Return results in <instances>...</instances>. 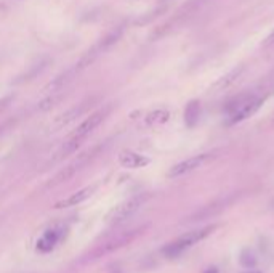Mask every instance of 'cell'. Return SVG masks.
<instances>
[{
    "instance_id": "6da1fadb",
    "label": "cell",
    "mask_w": 274,
    "mask_h": 273,
    "mask_svg": "<svg viewBox=\"0 0 274 273\" xmlns=\"http://www.w3.org/2000/svg\"><path fill=\"white\" fill-rule=\"evenodd\" d=\"M217 228H218V225H205V227H199V228H194L191 231L183 233L181 236L175 238L173 241L164 246L162 254L167 259H175V257L181 256L185 251H188L189 248H192L194 244H198L202 240H205L208 235H212Z\"/></svg>"
},
{
    "instance_id": "7a4b0ae2",
    "label": "cell",
    "mask_w": 274,
    "mask_h": 273,
    "mask_svg": "<svg viewBox=\"0 0 274 273\" xmlns=\"http://www.w3.org/2000/svg\"><path fill=\"white\" fill-rule=\"evenodd\" d=\"M263 100L257 98L253 95H239L234 101H229L226 106V113L229 114L228 124H238L247 118L255 114L260 106H262Z\"/></svg>"
},
{
    "instance_id": "3957f363",
    "label": "cell",
    "mask_w": 274,
    "mask_h": 273,
    "mask_svg": "<svg viewBox=\"0 0 274 273\" xmlns=\"http://www.w3.org/2000/svg\"><path fill=\"white\" fill-rule=\"evenodd\" d=\"M101 148H103V147H95V148L87 150V151H84L82 154H79V156H77V158L69 164V166L64 167L63 171H60L53 178H51V180L48 181V184H47V188L58 187V185L64 184V181L71 180L77 172H81L82 169H84L91 159H95V158H96V156L100 154V151H101Z\"/></svg>"
},
{
    "instance_id": "277c9868",
    "label": "cell",
    "mask_w": 274,
    "mask_h": 273,
    "mask_svg": "<svg viewBox=\"0 0 274 273\" xmlns=\"http://www.w3.org/2000/svg\"><path fill=\"white\" fill-rule=\"evenodd\" d=\"M146 230V227H138V228H133V230H130V231H125L122 233V235L119 236H114L112 240H108L104 244L98 246V248H95L93 251H91L88 254V259L90 261H95V259H100L103 256H106L109 252H114L117 249H122L124 246L130 244L133 240H136L140 235H143V231Z\"/></svg>"
},
{
    "instance_id": "5b68a950",
    "label": "cell",
    "mask_w": 274,
    "mask_h": 273,
    "mask_svg": "<svg viewBox=\"0 0 274 273\" xmlns=\"http://www.w3.org/2000/svg\"><path fill=\"white\" fill-rule=\"evenodd\" d=\"M145 201H146V194H136V196L124 201L122 204L117 206L115 209H112V212L108 215V222L112 225L127 222L128 219H132L140 211V207L145 204Z\"/></svg>"
},
{
    "instance_id": "8992f818",
    "label": "cell",
    "mask_w": 274,
    "mask_h": 273,
    "mask_svg": "<svg viewBox=\"0 0 274 273\" xmlns=\"http://www.w3.org/2000/svg\"><path fill=\"white\" fill-rule=\"evenodd\" d=\"M239 198V194H228V196L225 198H220V199H215L212 201L210 204H207L204 207H201L199 211H195L192 215H189L186 219V222H199V220H205L208 217H213L220 212H223L226 207H229L234 201H236Z\"/></svg>"
},
{
    "instance_id": "52a82bcc",
    "label": "cell",
    "mask_w": 274,
    "mask_h": 273,
    "mask_svg": "<svg viewBox=\"0 0 274 273\" xmlns=\"http://www.w3.org/2000/svg\"><path fill=\"white\" fill-rule=\"evenodd\" d=\"M213 158L212 154H199V156H192V158H188L185 161H181L178 164H175L170 171H168L167 177L168 178H178L183 175H188L194 171H198L202 166H205L208 161Z\"/></svg>"
},
{
    "instance_id": "ba28073f",
    "label": "cell",
    "mask_w": 274,
    "mask_h": 273,
    "mask_svg": "<svg viewBox=\"0 0 274 273\" xmlns=\"http://www.w3.org/2000/svg\"><path fill=\"white\" fill-rule=\"evenodd\" d=\"M109 114V108H104V110H100L96 113H93L90 116V118H87L79 127L75 129V131L69 135L72 138H79V140H85L91 132H95V129L108 118Z\"/></svg>"
},
{
    "instance_id": "9c48e42d",
    "label": "cell",
    "mask_w": 274,
    "mask_h": 273,
    "mask_svg": "<svg viewBox=\"0 0 274 273\" xmlns=\"http://www.w3.org/2000/svg\"><path fill=\"white\" fill-rule=\"evenodd\" d=\"M81 71V68L77 66H72V68H69V69H66L64 72H61V74H58L55 79H51L45 87H44V92L45 94H55V92H61V90H64V87H66L68 84H71L72 82V79L75 77V74Z\"/></svg>"
},
{
    "instance_id": "30bf717a",
    "label": "cell",
    "mask_w": 274,
    "mask_h": 273,
    "mask_svg": "<svg viewBox=\"0 0 274 273\" xmlns=\"http://www.w3.org/2000/svg\"><path fill=\"white\" fill-rule=\"evenodd\" d=\"M93 191H95L93 187H85V188H82V190H79V191L72 193L71 196L58 201V203L55 204V209H69V207H74V206H77V204H81V203L87 201V199L91 196V194H93Z\"/></svg>"
},
{
    "instance_id": "8fae6325",
    "label": "cell",
    "mask_w": 274,
    "mask_h": 273,
    "mask_svg": "<svg viewBox=\"0 0 274 273\" xmlns=\"http://www.w3.org/2000/svg\"><path fill=\"white\" fill-rule=\"evenodd\" d=\"M91 101H93V100H88V101L82 103V105H79V106H75V108H72V110H69L66 113L60 114L58 118H55V121H53V127L60 129L63 125H68L69 122L75 121L77 118H81V116L88 110V106H91Z\"/></svg>"
},
{
    "instance_id": "7c38bea8",
    "label": "cell",
    "mask_w": 274,
    "mask_h": 273,
    "mask_svg": "<svg viewBox=\"0 0 274 273\" xmlns=\"http://www.w3.org/2000/svg\"><path fill=\"white\" fill-rule=\"evenodd\" d=\"M119 162L125 169H141L149 164V159L135 151H124L119 156Z\"/></svg>"
},
{
    "instance_id": "4fadbf2b",
    "label": "cell",
    "mask_w": 274,
    "mask_h": 273,
    "mask_svg": "<svg viewBox=\"0 0 274 273\" xmlns=\"http://www.w3.org/2000/svg\"><path fill=\"white\" fill-rule=\"evenodd\" d=\"M84 140H79V138H72L69 137L66 141L63 143V145L56 150V153L53 154V158L50 159V164H55V162H60L63 161L64 158H68V156H71L74 151H77V148H79L82 145Z\"/></svg>"
},
{
    "instance_id": "5bb4252c",
    "label": "cell",
    "mask_w": 274,
    "mask_h": 273,
    "mask_svg": "<svg viewBox=\"0 0 274 273\" xmlns=\"http://www.w3.org/2000/svg\"><path fill=\"white\" fill-rule=\"evenodd\" d=\"M48 64H50V60H42V61H38V63L32 64V66H31L28 71H26L24 74L18 76L16 79L13 81V84H15V85H19V84H26V82L34 81L35 77H38V76H41V74L47 69Z\"/></svg>"
},
{
    "instance_id": "9a60e30c",
    "label": "cell",
    "mask_w": 274,
    "mask_h": 273,
    "mask_svg": "<svg viewBox=\"0 0 274 273\" xmlns=\"http://www.w3.org/2000/svg\"><path fill=\"white\" fill-rule=\"evenodd\" d=\"M199 116H201V103L199 101H191L189 105L185 110V122L188 127H194L199 121Z\"/></svg>"
},
{
    "instance_id": "2e32d148",
    "label": "cell",
    "mask_w": 274,
    "mask_h": 273,
    "mask_svg": "<svg viewBox=\"0 0 274 273\" xmlns=\"http://www.w3.org/2000/svg\"><path fill=\"white\" fill-rule=\"evenodd\" d=\"M245 68L244 66H238V68H234V69H231L226 76H223L221 79L213 85L215 88H226V87H229L231 84H234L236 82V79H239V76L242 74V71H244Z\"/></svg>"
},
{
    "instance_id": "e0dca14e",
    "label": "cell",
    "mask_w": 274,
    "mask_h": 273,
    "mask_svg": "<svg viewBox=\"0 0 274 273\" xmlns=\"http://www.w3.org/2000/svg\"><path fill=\"white\" fill-rule=\"evenodd\" d=\"M66 97L64 95V92L61 90V92H55V94H50L45 100H42L41 103H38V106H37V110L38 111H48V110H51V108H55L58 103Z\"/></svg>"
},
{
    "instance_id": "ac0fdd59",
    "label": "cell",
    "mask_w": 274,
    "mask_h": 273,
    "mask_svg": "<svg viewBox=\"0 0 274 273\" xmlns=\"http://www.w3.org/2000/svg\"><path fill=\"white\" fill-rule=\"evenodd\" d=\"M257 262V256L252 249H242V252L239 254V264L244 268H255Z\"/></svg>"
},
{
    "instance_id": "d6986e66",
    "label": "cell",
    "mask_w": 274,
    "mask_h": 273,
    "mask_svg": "<svg viewBox=\"0 0 274 273\" xmlns=\"http://www.w3.org/2000/svg\"><path fill=\"white\" fill-rule=\"evenodd\" d=\"M168 118H170V113H168L167 110H155L152 111L148 118H146V122L148 124H164L168 121Z\"/></svg>"
},
{
    "instance_id": "ffe728a7",
    "label": "cell",
    "mask_w": 274,
    "mask_h": 273,
    "mask_svg": "<svg viewBox=\"0 0 274 273\" xmlns=\"http://www.w3.org/2000/svg\"><path fill=\"white\" fill-rule=\"evenodd\" d=\"M13 100H15V94H10L0 98V114H4V111L13 103Z\"/></svg>"
},
{
    "instance_id": "44dd1931",
    "label": "cell",
    "mask_w": 274,
    "mask_h": 273,
    "mask_svg": "<svg viewBox=\"0 0 274 273\" xmlns=\"http://www.w3.org/2000/svg\"><path fill=\"white\" fill-rule=\"evenodd\" d=\"M202 273H220V270L215 265H210V267H207Z\"/></svg>"
},
{
    "instance_id": "7402d4cb",
    "label": "cell",
    "mask_w": 274,
    "mask_h": 273,
    "mask_svg": "<svg viewBox=\"0 0 274 273\" xmlns=\"http://www.w3.org/2000/svg\"><path fill=\"white\" fill-rule=\"evenodd\" d=\"M271 44H274V31L268 35V39L265 41V45H271Z\"/></svg>"
},
{
    "instance_id": "603a6c76",
    "label": "cell",
    "mask_w": 274,
    "mask_h": 273,
    "mask_svg": "<svg viewBox=\"0 0 274 273\" xmlns=\"http://www.w3.org/2000/svg\"><path fill=\"white\" fill-rule=\"evenodd\" d=\"M241 273H262V271H258V270H255V268H245V270L241 271Z\"/></svg>"
},
{
    "instance_id": "cb8c5ba5",
    "label": "cell",
    "mask_w": 274,
    "mask_h": 273,
    "mask_svg": "<svg viewBox=\"0 0 274 273\" xmlns=\"http://www.w3.org/2000/svg\"><path fill=\"white\" fill-rule=\"evenodd\" d=\"M161 2H164V4H167V2H170V0H161Z\"/></svg>"
},
{
    "instance_id": "d4e9b609",
    "label": "cell",
    "mask_w": 274,
    "mask_h": 273,
    "mask_svg": "<svg viewBox=\"0 0 274 273\" xmlns=\"http://www.w3.org/2000/svg\"><path fill=\"white\" fill-rule=\"evenodd\" d=\"M271 207H272V209H274V201H272V203H271Z\"/></svg>"
}]
</instances>
